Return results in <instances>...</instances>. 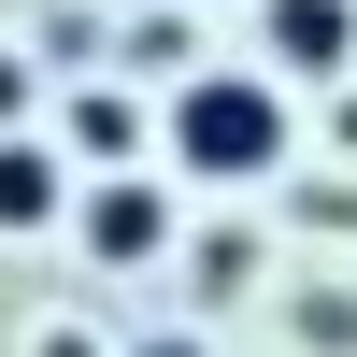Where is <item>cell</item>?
I'll return each mask as SVG.
<instances>
[{
    "label": "cell",
    "instance_id": "cell-1",
    "mask_svg": "<svg viewBox=\"0 0 357 357\" xmlns=\"http://www.w3.org/2000/svg\"><path fill=\"white\" fill-rule=\"evenodd\" d=\"M172 143H186L200 172H272V143H286V114H272V86H243V72H215V86H186V100H172Z\"/></svg>",
    "mask_w": 357,
    "mask_h": 357
},
{
    "label": "cell",
    "instance_id": "cell-2",
    "mask_svg": "<svg viewBox=\"0 0 357 357\" xmlns=\"http://www.w3.org/2000/svg\"><path fill=\"white\" fill-rule=\"evenodd\" d=\"M343 0H272V43H286V72H329V57H343Z\"/></svg>",
    "mask_w": 357,
    "mask_h": 357
},
{
    "label": "cell",
    "instance_id": "cell-3",
    "mask_svg": "<svg viewBox=\"0 0 357 357\" xmlns=\"http://www.w3.org/2000/svg\"><path fill=\"white\" fill-rule=\"evenodd\" d=\"M86 243H100V257H158V200H143V186H100V200H86Z\"/></svg>",
    "mask_w": 357,
    "mask_h": 357
},
{
    "label": "cell",
    "instance_id": "cell-4",
    "mask_svg": "<svg viewBox=\"0 0 357 357\" xmlns=\"http://www.w3.org/2000/svg\"><path fill=\"white\" fill-rule=\"evenodd\" d=\"M29 215H57V172H43V143H0V229H29Z\"/></svg>",
    "mask_w": 357,
    "mask_h": 357
},
{
    "label": "cell",
    "instance_id": "cell-5",
    "mask_svg": "<svg viewBox=\"0 0 357 357\" xmlns=\"http://www.w3.org/2000/svg\"><path fill=\"white\" fill-rule=\"evenodd\" d=\"M43 357H100V343H43Z\"/></svg>",
    "mask_w": 357,
    "mask_h": 357
},
{
    "label": "cell",
    "instance_id": "cell-6",
    "mask_svg": "<svg viewBox=\"0 0 357 357\" xmlns=\"http://www.w3.org/2000/svg\"><path fill=\"white\" fill-rule=\"evenodd\" d=\"M143 357H200V343H143Z\"/></svg>",
    "mask_w": 357,
    "mask_h": 357
}]
</instances>
